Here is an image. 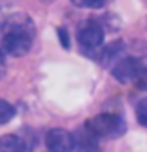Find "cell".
Segmentation results:
<instances>
[{"mask_svg":"<svg viewBox=\"0 0 147 152\" xmlns=\"http://www.w3.org/2000/svg\"><path fill=\"white\" fill-rule=\"evenodd\" d=\"M35 40V23L24 12L10 14L2 23V50L9 56H26Z\"/></svg>","mask_w":147,"mask_h":152,"instance_id":"6da1fadb","label":"cell"},{"mask_svg":"<svg viewBox=\"0 0 147 152\" xmlns=\"http://www.w3.org/2000/svg\"><path fill=\"white\" fill-rule=\"evenodd\" d=\"M85 126L95 137H106V138H116L119 135H123L127 130V124L123 121V118L119 114L113 113L94 116L85 123Z\"/></svg>","mask_w":147,"mask_h":152,"instance_id":"7a4b0ae2","label":"cell"},{"mask_svg":"<svg viewBox=\"0 0 147 152\" xmlns=\"http://www.w3.org/2000/svg\"><path fill=\"white\" fill-rule=\"evenodd\" d=\"M76 38L81 50L85 52H97L102 47L104 42V29L100 23L95 19H85L78 24L76 29Z\"/></svg>","mask_w":147,"mask_h":152,"instance_id":"3957f363","label":"cell"},{"mask_svg":"<svg viewBox=\"0 0 147 152\" xmlns=\"http://www.w3.org/2000/svg\"><path fill=\"white\" fill-rule=\"evenodd\" d=\"M147 62V57H125V59H119L116 64L113 66L111 73L114 76V80L119 83H135L137 81L138 75L142 73V69Z\"/></svg>","mask_w":147,"mask_h":152,"instance_id":"277c9868","label":"cell"},{"mask_svg":"<svg viewBox=\"0 0 147 152\" xmlns=\"http://www.w3.org/2000/svg\"><path fill=\"white\" fill-rule=\"evenodd\" d=\"M49 152H71L75 149V137L64 128H52L45 135Z\"/></svg>","mask_w":147,"mask_h":152,"instance_id":"5b68a950","label":"cell"},{"mask_svg":"<svg viewBox=\"0 0 147 152\" xmlns=\"http://www.w3.org/2000/svg\"><path fill=\"white\" fill-rule=\"evenodd\" d=\"M123 48H125V43L121 42V40H116V42H113V43H109L108 47L104 48H99L97 50V59L99 62L102 64V66H114L119 59H123Z\"/></svg>","mask_w":147,"mask_h":152,"instance_id":"8992f818","label":"cell"},{"mask_svg":"<svg viewBox=\"0 0 147 152\" xmlns=\"http://www.w3.org/2000/svg\"><path fill=\"white\" fill-rule=\"evenodd\" d=\"M73 137H75V149L78 152H97V149H99L97 138L99 137H95L87 126L83 130H78Z\"/></svg>","mask_w":147,"mask_h":152,"instance_id":"52a82bcc","label":"cell"},{"mask_svg":"<svg viewBox=\"0 0 147 152\" xmlns=\"http://www.w3.org/2000/svg\"><path fill=\"white\" fill-rule=\"evenodd\" d=\"M0 152H26V142L18 135H2Z\"/></svg>","mask_w":147,"mask_h":152,"instance_id":"ba28073f","label":"cell"},{"mask_svg":"<svg viewBox=\"0 0 147 152\" xmlns=\"http://www.w3.org/2000/svg\"><path fill=\"white\" fill-rule=\"evenodd\" d=\"M14 107L12 104H9L7 100H4V99H0V124H7L14 118Z\"/></svg>","mask_w":147,"mask_h":152,"instance_id":"9c48e42d","label":"cell"},{"mask_svg":"<svg viewBox=\"0 0 147 152\" xmlns=\"http://www.w3.org/2000/svg\"><path fill=\"white\" fill-rule=\"evenodd\" d=\"M76 7H81V9H99L102 7L108 0H71Z\"/></svg>","mask_w":147,"mask_h":152,"instance_id":"30bf717a","label":"cell"},{"mask_svg":"<svg viewBox=\"0 0 147 152\" xmlns=\"http://www.w3.org/2000/svg\"><path fill=\"white\" fill-rule=\"evenodd\" d=\"M137 119L142 126H147V97L142 99L137 105Z\"/></svg>","mask_w":147,"mask_h":152,"instance_id":"8fae6325","label":"cell"},{"mask_svg":"<svg viewBox=\"0 0 147 152\" xmlns=\"http://www.w3.org/2000/svg\"><path fill=\"white\" fill-rule=\"evenodd\" d=\"M57 33H59V40H61L62 47L69 48V35H68V31H66V28H59Z\"/></svg>","mask_w":147,"mask_h":152,"instance_id":"7c38bea8","label":"cell"},{"mask_svg":"<svg viewBox=\"0 0 147 152\" xmlns=\"http://www.w3.org/2000/svg\"><path fill=\"white\" fill-rule=\"evenodd\" d=\"M5 75V57H4V50L0 48V78Z\"/></svg>","mask_w":147,"mask_h":152,"instance_id":"4fadbf2b","label":"cell"},{"mask_svg":"<svg viewBox=\"0 0 147 152\" xmlns=\"http://www.w3.org/2000/svg\"><path fill=\"white\" fill-rule=\"evenodd\" d=\"M0 28H2V23H0Z\"/></svg>","mask_w":147,"mask_h":152,"instance_id":"5bb4252c","label":"cell"}]
</instances>
